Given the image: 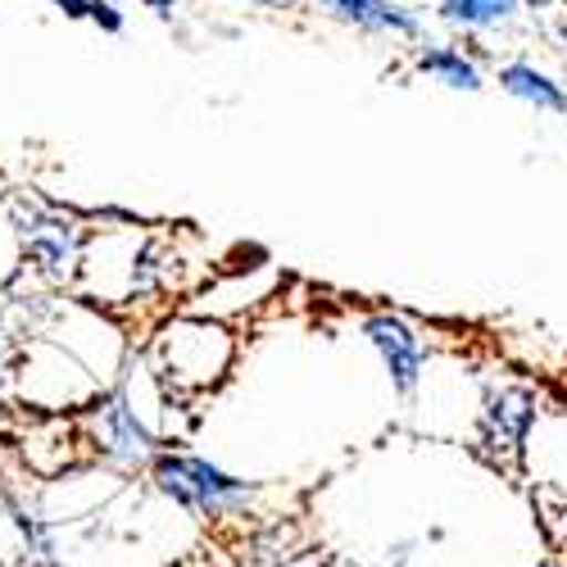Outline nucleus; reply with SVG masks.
Here are the masks:
<instances>
[{"instance_id": "1", "label": "nucleus", "mask_w": 567, "mask_h": 567, "mask_svg": "<svg viewBox=\"0 0 567 567\" xmlns=\"http://www.w3.org/2000/svg\"><path fill=\"white\" fill-rule=\"evenodd\" d=\"M155 486L159 495H168L182 513L200 517V523H223V517H236L250 508V486L241 477H231L227 467L200 458V454H168L159 450L151 458Z\"/></svg>"}, {"instance_id": "2", "label": "nucleus", "mask_w": 567, "mask_h": 567, "mask_svg": "<svg viewBox=\"0 0 567 567\" xmlns=\"http://www.w3.org/2000/svg\"><path fill=\"white\" fill-rule=\"evenodd\" d=\"M231 363V341L223 327L182 318L164 332V377L177 391H205Z\"/></svg>"}, {"instance_id": "3", "label": "nucleus", "mask_w": 567, "mask_h": 567, "mask_svg": "<svg viewBox=\"0 0 567 567\" xmlns=\"http://www.w3.org/2000/svg\"><path fill=\"white\" fill-rule=\"evenodd\" d=\"M536 417H540V400H536L532 386H523V382L491 386L486 400H482V413H477V445H482V454L491 463L523 458Z\"/></svg>"}, {"instance_id": "4", "label": "nucleus", "mask_w": 567, "mask_h": 567, "mask_svg": "<svg viewBox=\"0 0 567 567\" xmlns=\"http://www.w3.org/2000/svg\"><path fill=\"white\" fill-rule=\"evenodd\" d=\"M363 337L377 350V359H382L395 395L409 400L422 386V372H427V346H422V332L400 313H368L363 318Z\"/></svg>"}, {"instance_id": "5", "label": "nucleus", "mask_w": 567, "mask_h": 567, "mask_svg": "<svg viewBox=\"0 0 567 567\" xmlns=\"http://www.w3.org/2000/svg\"><path fill=\"white\" fill-rule=\"evenodd\" d=\"M101 441H105V454L123 467H136V463H151L159 454V441L146 422L136 417V409L127 404V395H114L105 409H101Z\"/></svg>"}, {"instance_id": "6", "label": "nucleus", "mask_w": 567, "mask_h": 567, "mask_svg": "<svg viewBox=\"0 0 567 567\" xmlns=\"http://www.w3.org/2000/svg\"><path fill=\"white\" fill-rule=\"evenodd\" d=\"M318 10L337 14L341 23H354L363 32H382V37H417L422 19L400 6V0H318Z\"/></svg>"}, {"instance_id": "7", "label": "nucleus", "mask_w": 567, "mask_h": 567, "mask_svg": "<svg viewBox=\"0 0 567 567\" xmlns=\"http://www.w3.org/2000/svg\"><path fill=\"white\" fill-rule=\"evenodd\" d=\"M413 69H417L422 78H432V82L450 86V91H467V96H477V91L486 86L482 64L472 60L467 51H458V45H450V41H427V45H417Z\"/></svg>"}, {"instance_id": "8", "label": "nucleus", "mask_w": 567, "mask_h": 567, "mask_svg": "<svg viewBox=\"0 0 567 567\" xmlns=\"http://www.w3.org/2000/svg\"><path fill=\"white\" fill-rule=\"evenodd\" d=\"M499 91L513 101H523L532 110H545V114H567V86L558 78H549L545 69H536L532 60H513V64H499L495 73Z\"/></svg>"}, {"instance_id": "9", "label": "nucleus", "mask_w": 567, "mask_h": 567, "mask_svg": "<svg viewBox=\"0 0 567 567\" xmlns=\"http://www.w3.org/2000/svg\"><path fill=\"white\" fill-rule=\"evenodd\" d=\"M517 14H523V0H441L436 6V19L458 28V32H495V28H508Z\"/></svg>"}, {"instance_id": "10", "label": "nucleus", "mask_w": 567, "mask_h": 567, "mask_svg": "<svg viewBox=\"0 0 567 567\" xmlns=\"http://www.w3.org/2000/svg\"><path fill=\"white\" fill-rule=\"evenodd\" d=\"M91 23H101L105 32H123V14L110 6V0H91V10H86Z\"/></svg>"}, {"instance_id": "11", "label": "nucleus", "mask_w": 567, "mask_h": 567, "mask_svg": "<svg viewBox=\"0 0 567 567\" xmlns=\"http://www.w3.org/2000/svg\"><path fill=\"white\" fill-rule=\"evenodd\" d=\"M55 6H60L69 19H82V14L91 10V0H55Z\"/></svg>"}, {"instance_id": "12", "label": "nucleus", "mask_w": 567, "mask_h": 567, "mask_svg": "<svg viewBox=\"0 0 567 567\" xmlns=\"http://www.w3.org/2000/svg\"><path fill=\"white\" fill-rule=\"evenodd\" d=\"M409 549H413V540H400V545L391 549V567H404V558H409Z\"/></svg>"}, {"instance_id": "13", "label": "nucleus", "mask_w": 567, "mask_h": 567, "mask_svg": "<svg viewBox=\"0 0 567 567\" xmlns=\"http://www.w3.org/2000/svg\"><path fill=\"white\" fill-rule=\"evenodd\" d=\"M255 6H277V10L287 6V10H296V6H305V0H255Z\"/></svg>"}, {"instance_id": "14", "label": "nucleus", "mask_w": 567, "mask_h": 567, "mask_svg": "<svg viewBox=\"0 0 567 567\" xmlns=\"http://www.w3.org/2000/svg\"><path fill=\"white\" fill-rule=\"evenodd\" d=\"M146 6H151V10H155V14H168V10H173V6H177V0H146Z\"/></svg>"}, {"instance_id": "15", "label": "nucleus", "mask_w": 567, "mask_h": 567, "mask_svg": "<svg viewBox=\"0 0 567 567\" xmlns=\"http://www.w3.org/2000/svg\"><path fill=\"white\" fill-rule=\"evenodd\" d=\"M554 0H523V10H549Z\"/></svg>"}, {"instance_id": "16", "label": "nucleus", "mask_w": 567, "mask_h": 567, "mask_svg": "<svg viewBox=\"0 0 567 567\" xmlns=\"http://www.w3.org/2000/svg\"><path fill=\"white\" fill-rule=\"evenodd\" d=\"M558 545H563V549H567V523H563V536H558Z\"/></svg>"}]
</instances>
